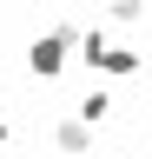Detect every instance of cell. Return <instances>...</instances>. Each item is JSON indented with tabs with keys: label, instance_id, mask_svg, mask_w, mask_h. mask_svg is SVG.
<instances>
[{
	"label": "cell",
	"instance_id": "1",
	"mask_svg": "<svg viewBox=\"0 0 152 159\" xmlns=\"http://www.w3.org/2000/svg\"><path fill=\"white\" fill-rule=\"evenodd\" d=\"M73 33H80V20H60L53 33H33L27 40V73L33 80H60L66 60H73Z\"/></svg>",
	"mask_w": 152,
	"mask_h": 159
},
{
	"label": "cell",
	"instance_id": "2",
	"mask_svg": "<svg viewBox=\"0 0 152 159\" xmlns=\"http://www.w3.org/2000/svg\"><path fill=\"white\" fill-rule=\"evenodd\" d=\"M86 66H93V73H106V80H132V73H139V53H132V47H119V40H106V47L93 53Z\"/></svg>",
	"mask_w": 152,
	"mask_h": 159
},
{
	"label": "cell",
	"instance_id": "3",
	"mask_svg": "<svg viewBox=\"0 0 152 159\" xmlns=\"http://www.w3.org/2000/svg\"><path fill=\"white\" fill-rule=\"evenodd\" d=\"M93 139H99V126H86L80 113H60V119H53V146H60V152H86Z\"/></svg>",
	"mask_w": 152,
	"mask_h": 159
},
{
	"label": "cell",
	"instance_id": "4",
	"mask_svg": "<svg viewBox=\"0 0 152 159\" xmlns=\"http://www.w3.org/2000/svg\"><path fill=\"white\" fill-rule=\"evenodd\" d=\"M73 113H80V119H86V126H106V119H112V113H119V99H112L106 86H86L80 99H73Z\"/></svg>",
	"mask_w": 152,
	"mask_h": 159
},
{
	"label": "cell",
	"instance_id": "5",
	"mask_svg": "<svg viewBox=\"0 0 152 159\" xmlns=\"http://www.w3.org/2000/svg\"><path fill=\"white\" fill-rule=\"evenodd\" d=\"M106 20H112V27H132V20H145V0H112Z\"/></svg>",
	"mask_w": 152,
	"mask_h": 159
},
{
	"label": "cell",
	"instance_id": "6",
	"mask_svg": "<svg viewBox=\"0 0 152 159\" xmlns=\"http://www.w3.org/2000/svg\"><path fill=\"white\" fill-rule=\"evenodd\" d=\"M7 139H13V126H7V119H0V146H7Z\"/></svg>",
	"mask_w": 152,
	"mask_h": 159
}]
</instances>
